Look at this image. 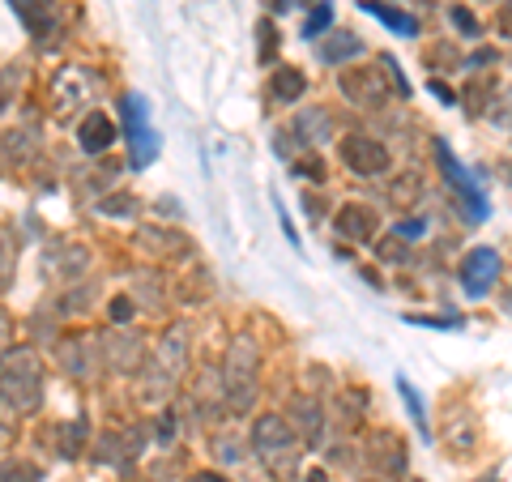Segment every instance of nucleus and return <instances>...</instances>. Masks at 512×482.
Here are the masks:
<instances>
[{
	"mask_svg": "<svg viewBox=\"0 0 512 482\" xmlns=\"http://www.w3.org/2000/svg\"><path fill=\"white\" fill-rule=\"evenodd\" d=\"M363 9L372 13V18H380L389 30H397V35H406V39L419 35V18H410L402 9H389V5H380V0H363Z\"/></svg>",
	"mask_w": 512,
	"mask_h": 482,
	"instance_id": "nucleus-12",
	"label": "nucleus"
},
{
	"mask_svg": "<svg viewBox=\"0 0 512 482\" xmlns=\"http://www.w3.org/2000/svg\"><path fill=\"white\" fill-rule=\"evenodd\" d=\"M436 163H440V171H444V180L453 184V192L461 197V205L470 210V218H483V214H487V197H483V188H478V184L470 180V171L457 163L453 150H448L444 141H436Z\"/></svg>",
	"mask_w": 512,
	"mask_h": 482,
	"instance_id": "nucleus-5",
	"label": "nucleus"
},
{
	"mask_svg": "<svg viewBox=\"0 0 512 482\" xmlns=\"http://www.w3.org/2000/svg\"><path fill=\"white\" fill-rule=\"evenodd\" d=\"M295 128L303 133V141H312V146H316V141L329 137V116H325V111H303Z\"/></svg>",
	"mask_w": 512,
	"mask_h": 482,
	"instance_id": "nucleus-17",
	"label": "nucleus"
},
{
	"mask_svg": "<svg viewBox=\"0 0 512 482\" xmlns=\"http://www.w3.org/2000/svg\"><path fill=\"white\" fill-rule=\"evenodd\" d=\"M13 9H18V18L26 22V30H35V35L52 30V5H47V0H13Z\"/></svg>",
	"mask_w": 512,
	"mask_h": 482,
	"instance_id": "nucleus-13",
	"label": "nucleus"
},
{
	"mask_svg": "<svg viewBox=\"0 0 512 482\" xmlns=\"http://www.w3.org/2000/svg\"><path fill=\"white\" fill-rule=\"evenodd\" d=\"M367 457H372L384 474H402L406 470V448H402V440H397L393 431H380V436L372 440V453Z\"/></svg>",
	"mask_w": 512,
	"mask_h": 482,
	"instance_id": "nucleus-11",
	"label": "nucleus"
},
{
	"mask_svg": "<svg viewBox=\"0 0 512 482\" xmlns=\"http://www.w3.org/2000/svg\"><path fill=\"white\" fill-rule=\"evenodd\" d=\"M9 346H13V320H9L5 312H0V359L9 355Z\"/></svg>",
	"mask_w": 512,
	"mask_h": 482,
	"instance_id": "nucleus-26",
	"label": "nucleus"
},
{
	"mask_svg": "<svg viewBox=\"0 0 512 482\" xmlns=\"http://www.w3.org/2000/svg\"><path fill=\"white\" fill-rule=\"evenodd\" d=\"M107 214H133V201H128V197H116V201H107Z\"/></svg>",
	"mask_w": 512,
	"mask_h": 482,
	"instance_id": "nucleus-28",
	"label": "nucleus"
},
{
	"mask_svg": "<svg viewBox=\"0 0 512 482\" xmlns=\"http://www.w3.org/2000/svg\"><path fill=\"white\" fill-rule=\"evenodd\" d=\"M397 393H402V397H406V406H410V414H414V423H419V431H423V436H427V410H423V401H419V393H414V389H410V384H406V380H397Z\"/></svg>",
	"mask_w": 512,
	"mask_h": 482,
	"instance_id": "nucleus-19",
	"label": "nucleus"
},
{
	"mask_svg": "<svg viewBox=\"0 0 512 482\" xmlns=\"http://www.w3.org/2000/svg\"><path fill=\"white\" fill-rule=\"evenodd\" d=\"M188 482H222V474H210V470H201V474H192Z\"/></svg>",
	"mask_w": 512,
	"mask_h": 482,
	"instance_id": "nucleus-30",
	"label": "nucleus"
},
{
	"mask_svg": "<svg viewBox=\"0 0 512 482\" xmlns=\"http://www.w3.org/2000/svg\"><path fill=\"white\" fill-rule=\"evenodd\" d=\"M342 158H346V167L350 171H359V175H384L389 171V150L380 146V141L372 137H346L342 141Z\"/></svg>",
	"mask_w": 512,
	"mask_h": 482,
	"instance_id": "nucleus-6",
	"label": "nucleus"
},
{
	"mask_svg": "<svg viewBox=\"0 0 512 482\" xmlns=\"http://www.w3.org/2000/svg\"><path fill=\"white\" fill-rule=\"evenodd\" d=\"M333 227H338V235L350 239V244H372L380 222H376L372 205H346V210H338V222H333Z\"/></svg>",
	"mask_w": 512,
	"mask_h": 482,
	"instance_id": "nucleus-8",
	"label": "nucleus"
},
{
	"mask_svg": "<svg viewBox=\"0 0 512 482\" xmlns=\"http://www.w3.org/2000/svg\"><path fill=\"white\" fill-rule=\"evenodd\" d=\"M342 90H346V99H355L359 107H380L384 103V73L355 69L342 77Z\"/></svg>",
	"mask_w": 512,
	"mask_h": 482,
	"instance_id": "nucleus-9",
	"label": "nucleus"
},
{
	"mask_svg": "<svg viewBox=\"0 0 512 482\" xmlns=\"http://www.w3.org/2000/svg\"><path fill=\"white\" fill-rule=\"evenodd\" d=\"M303 90H308V82H303L299 69H282V73L274 77V99H282V103H295Z\"/></svg>",
	"mask_w": 512,
	"mask_h": 482,
	"instance_id": "nucleus-16",
	"label": "nucleus"
},
{
	"mask_svg": "<svg viewBox=\"0 0 512 482\" xmlns=\"http://www.w3.org/2000/svg\"><path fill=\"white\" fill-rule=\"evenodd\" d=\"M508 312H512V295H508Z\"/></svg>",
	"mask_w": 512,
	"mask_h": 482,
	"instance_id": "nucleus-31",
	"label": "nucleus"
},
{
	"mask_svg": "<svg viewBox=\"0 0 512 482\" xmlns=\"http://www.w3.org/2000/svg\"><path fill=\"white\" fill-rule=\"evenodd\" d=\"M359 52H363V43H359L355 35H338L333 43H325V47H320V60H325V64H342V60L359 56Z\"/></svg>",
	"mask_w": 512,
	"mask_h": 482,
	"instance_id": "nucleus-15",
	"label": "nucleus"
},
{
	"mask_svg": "<svg viewBox=\"0 0 512 482\" xmlns=\"http://www.w3.org/2000/svg\"><path fill=\"white\" fill-rule=\"evenodd\" d=\"M77 137H82V150L86 154H103L111 141H116V124H111L103 111H86L82 128H77Z\"/></svg>",
	"mask_w": 512,
	"mask_h": 482,
	"instance_id": "nucleus-10",
	"label": "nucleus"
},
{
	"mask_svg": "<svg viewBox=\"0 0 512 482\" xmlns=\"http://www.w3.org/2000/svg\"><path fill=\"white\" fill-rule=\"evenodd\" d=\"M222 389H227L231 406L244 414L252 410L256 401V346L248 337H239V342L227 350V363H222Z\"/></svg>",
	"mask_w": 512,
	"mask_h": 482,
	"instance_id": "nucleus-3",
	"label": "nucleus"
},
{
	"mask_svg": "<svg viewBox=\"0 0 512 482\" xmlns=\"http://www.w3.org/2000/svg\"><path fill=\"white\" fill-rule=\"evenodd\" d=\"M495 273H500V256H495V248H474L466 261H461V286L478 299V295L491 291Z\"/></svg>",
	"mask_w": 512,
	"mask_h": 482,
	"instance_id": "nucleus-7",
	"label": "nucleus"
},
{
	"mask_svg": "<svg viewBox=\"0 0 512 482\" xmlns=\"http://www.w3.org/2000/svg\"><path fill=\"white\" fill-rule=\"evenodd\" d=\"M329 22H333V9H329V5H316V13L308 18V26H303V39H316Z\"/></svg>",
	"mask_w": 512,
	"mask_h": 482,
	"instance_id": "nucleus-21",
	"label": "nucleus"
},
{
	"mask_svg": "<svg viewBox=\"0 0 512 482\" xmlns=\"http://www.w3.org/2000/svg\"><path fill=\"white\" fill-rule=\"evenodd\" d=\"M141 355H146V346L137 342V337H111V367H120V372H137Z\"/></svg>",
	"mask_w": 512,
	"mask_h": 482,
	"instance_id": "nucleus-14",
	"label": "nucleus"
},
{
	"mask_svg": "<svg viewBox=\"0 0 512 482\" xmlns=\"http://www.w3.org/2000/svg\"><path fill=\"white\" fill-rule=\"evenodd\" d=\"M171 436H175V419H171V414H163V423H158V440L167 444Z\"/></svg>",
	"mask_w": 512,
	"mask_h": 482,
	"instance_id": "nucleus-29",
	"label": "nucleus"
},
{
	"mask_svg": "<svg viewBox=\"0 0 512 482\" xmlns=\"http://www.w3.org/2000/svg\"><path fill=\"white\" fill-rule=\"evenodd\" d=\"M120 124H124V141H128V154H133V167H150L154 154H158V137H154V128L146 120V103H141V94H124Z\"/></svg>",
	"mask_w": 512,
	"mask_h": 482,
	"instance_id": "nucleus-4",
	"label": "nucleus"
},
{
	"mask_svg": "<svg viewBox=\"0 0 512 482\" xmlns=\"http://www.w3.org/2000/svg\"><path fill=\"white\" fill-rule=\"evenodd\" d=\"M291 414H295V423L303 427V436L316 440V427H320V419H316V401L295 397V401H291Z\"/></svg>",
	"mask_w": 512,
	"mask_h": 482,
	"instance_id": "nucleus-18",
	"label": "nucleus"
},
{
	"mask_svg": "<svg viewBox=\"0 0 512 482\" xmlns=\"http://www.w3.org/2000/svg\"><path fill=\"white\" fill-rule=\"evenodd\" d=\"M495 26H500V35H504V39H512V5H504V9H500V18H495Z\"/></svg>",
	"mask_w": 512,
	"mask_h": 482,
	"instance_id": "nucleus-27",
	"label": "nucleus"
},
{
	"mask_svg": "<svg viewBox=\"0 0 512 482\" xmlns=\"http://www.w3.org/2000/svg\"><path fill=\"white\" fill-rule=\"evenodd\" d=\"M111 320H116V325H128V320H133V299H111Z\"/></svg>",
	"mask_w": 512,
	"mask_h": 482,
	"instance_id": "nucleus-23",
	"label": "nucleus"
},
{
	"mask_svg": "<svg viewBox=\"0 0 512 482\" xmlns=\"http://www.w3.org/2000/svg\"><path fill=\"white\" fill-rule=\"evenodd\" d=\"M295 171L303 175V180L320 184V180H325V158H320V154H308V158H299V163H295Z\"/></svg>",
	"mask_w": 512,
	"mask_h": 482,
	"instance_id": "nucleus-20",
	"label": "nucleus"
},
{
	"mask_svg": "<svg viewBox=\"0 0 512 482\" xmlns=\"http://www.w3.org/2000/svg\"><path fill=\"white\" fill-rule=\"evenodd\" d=\"M453 26H457V30H466V35H478V18H474L470 9H461V5L453 9Z\"/></svg>",
	"mask_w": 512,
	"mask_h": 482,
	"instance_id": "nucleus-24",
	"label": "nucleus"
},
{
	"mask_svg": "<svg viewBox=\"0 0 512 482\" xmlns=\"http://www.w3.org/2000/svg\"><path fill=\"white\" fill-rule=\"evenodd\" d=\"M0 401L18 414L39 410V401H43V359L30 346H18L0 359Z\"/></svg>",
	"mask_w": 512,
	"mask_h": 482,
	"instance_id": "nucleus-1",
	"label": "nucleus"
},
{
	"mask_svg": "<svg viewBox=\"0 0 512 482\" xmlns=\"http://www.w3.org/2000/svg\"><path fill=\"white\" fill-rule=\"evenodd\" d=\"M252 448L261 453V461L274 474H291L295 470V431L282 414H261L252 423Z\"/></svg>",
	"mask_w": 512,
	"mask_h": 482,
	"instance_id": "nucleus-2",
	"label": "nucleus"
},
{
	"mask_svg": "<svg viewBox=\"0 0 512 482\" xmlns=\"http://www.w3.org/2000/svg\"><path fill=\"white\" fill-rule=\"evenodd\" d=\"M261 60H274V52H278V39H274V22H261Z\"/></svg>",
	"mask_w": 512,
	"mask_h": 482,
	"instance_id": "nucleus-25",
	"label": "nucleus"
},
{
	"mask_svg": "<svg viewBox=\"0 0 512 482\" xmlns=\"http://www.w3.org/2000/svg\"><path fill=\"white\" fill-rule=\"evenodd\" d=\"M82 436H86V423H73V427H64V448H60V453H64V457H73L77 448H82Z\"/></svg>",
	"mask_w": 512,
	"mask_h": 482,
	"instance_id": "nucleus-22",
	"label": "nucleus"
},
{
	"mask_svg": "<svg viewBox=\"0 0 512 482\" xmlns=\"http://www.w3.org/2000/svg\"><path fill=\"white\" fill-rule=\"evenodd\" d=\"M0 252H5V244H0Z\"/></svg>",
	"mask_w": 512,
	"mask_h": 482,
	"instance_id": "nucleus-32",
	"label": "nucleus"
}]
</instances>
